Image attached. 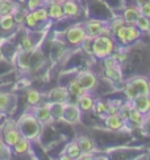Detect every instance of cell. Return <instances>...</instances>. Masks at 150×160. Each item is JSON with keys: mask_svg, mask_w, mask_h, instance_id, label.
<instances>
[{"mask_svg": "<svg viewBox=\"0 0 150 160\" xmlns=\"http://www.w3.org/2000/svg\"><path fill=\"white\" fill-rule=\"evenodd\" d=\"M117 49V42L113 36L100 35L92 38V56L96 60H103L108 56H112Z\"/></svg>", "mask_w": 150, "mask_h": 160, "instance_id": "obj_1", "label": "cell"}, {"mask_svg": "<svg viewBox=\"0 0 150 160\" xmlns=\"http://www.w3.org/2000/svg\"><path fill=\"white\" fill-rule=\"evenodd\" d=\"M141 35H142L141 31L136 25L124 24L113 32V38L116 40L117 45L125 48V47H130V45L137 42L141 38Z\"/></svg>", "mask_w": 150, "mask_h": 160, "instance_id": "obj_2", "label": "cell"}, {"mask_svg": "<svg viewBox=\"0 0 150 160\" xmlns=\"http://www.w3.org/2000/svg\"><path fill=\"white\" fill-rule=\"evenodd\" d=\"M41 123L38 119L34 117V114L29 115H24L19 121V130L22 136H25L29 140L37 139L40 134H41Z\"/></svg>", "mask_w": 150, "mask_h": 160, "instance_id": "obj_3", "label": "cell"}, {"mask_svg": "<svg viewBox=\"0 0 150 160\" xmlns=\"http://www.w3.org/2000/svg\"><path fill=\"white\" fill-rule=\"evenodd\" d=\"M103 69H104V76L112 83H124V74L123 66L120 62L115 58L113 56H108L101 60Z\"/></svg>", "mask_w": 150, "mask_h": 160, "instance_id": "obj_4", "label": "cell"}, {"mask_svg": "<svg viewBox=\"0 0 150 160\" xmlns=\"http://www.w3.org/2000/svg\"><path fill=\"white\" fill-rule=\"evenodd\" d=\"M65 38L66 41L73 45V47H80L84 40L88 38V35L86 32V28L83 22H78V24L71 25L65 33Z\"/></svg>", "mask_w": 150, "mask_h": 160, "instance_id": "obj_5", "label": "cell"}, {"mask_svg": "<svg viewBox=\"0 0 150 160\" xmlns=\"http://www.w3.org/2000/svg\"><path fill=\"white\" fill-rule=\"evenodd\" d=\"M82 110L79 108L77 102H66L63 106V114L61 121L68 124H78L82 121Z\"/></svg>", "mask_w": 150, "mask_h": 160, "instance_id": "obj_6", "label": "cell"}, {"mask_svg": "<svg viewBox=\"0 0 150 160\" xmlns=\"http://www.w3.org/2000/svg\"><path fill=\"white\" fill-rule=\"evenodd\" d=\"M77 79L79 81V83L82 85V88L86 90V91H95L97 85H99V81H97V77L96 74L92 72V70H80L78 72L77 74Z\"/></svg>", "mask_w": 150, "mask_h": 160, "instance_id": "obj_7", "label": "cell"}, {"mask_svg": "<svg viewBox=\"0 0 150 160\" xmlns=\"http://www.w3.org/2000/svg\"><path fill=\"white\" fill-rule=\"evenodd\" d=\"M83 24H84L86 32H87L88 37L95 38L97 36L103 35V31H104V28L107 27L108 22L104 20H100V19H88V20H86Z\"/></svg>", "mask_w": 150, "mask_h": 160, "instance_id": "obj_8", "label": "cell"}, {"mask_svg": "<svg viewBox=\"0 0 150 160\" xmlns=\"http://www.w3.org/2000/svg\"><path fill=\"white\" fill-rule=\"evenodd\" d=\"M103 121H104L105 127L109 131H121V130H124L126 126H128L126 121H124V119L121 118L119 114H111V115H105L104 118H103Z\"/></svg>", "mask_w": 150, "mask_h": 160, "instance_id": "obj_9", "label": "cell"}, {"mask_svg": "<svg viewBox=\"0 0 150 160\" xmlns=\"http://www.w3.org/2000/svg\"><path fill=\"white\" fill-rule=\"evenodd\" d=\"M34 117H36L41 124H48L54 121L53 115H51V110H50V103H44V105H37L34 107Z\"/></svg>", "mask_w": 150, "mask_h": 160, "instance_id": "obj_10", "label": "cell"}, {"mask_svg": "<svg viewBox=\"0 0 150 160\" xmlns=\"http://www.w3.org/2000/svg\"><path fill=\"white\" fill-rule=\"evenodd\" d=\"M48 97L49 102H54V103H66L70 99V94L66 86H57L51 89Z\"/></svg>", "mask_w": 150, "mask_h": 160, "instance_id": "obj_11", "label": "cell"}, {"mask_svg": "<svg viewBox=\"0 0 150 160\" xmlns=\"http://www.w3.org/2000/svg\"><path fill=\"white\" fill-rule=\"evenodd\" d=\"M128 81L133 85V88L136 89L138 95H140V94H145V95L150 94V81L146 77H143V76H134V77L129 78Z\"/></svg>", "mask_w": 150, "mask_h": 160, "instance_id": "obj_12", "label": "cell"}, {"mask_svg": "<svg viewBox=\"0 0 150 160\" xmlns=\"http://www.w3.org/2000/svg\"><path fill=\"white\" fill-rule=\"evenodd\" d=\"M95 97L92 93H90V91H86L84 94L79 95L77 98V103L79 106V108L82 110V112H90L92 111V108H94V105H95Z\"/></svg>", "mask_w": 150, "mask_h": 160, "instance_id": "obj_13", "label": "cell"}, {"mask_svg": "<svg viewBox=\"0 0 150 160\" xmlns=\"http://www.w3.org/2000/svg\"><path fill=\"white\" fill-rule=\"evenodd\" d=\"M133 107L136 110H138L140 112H142L143 115H149L150 114V94L145 95V94H140L137 95L136 98L132 101Z\"/></svg>", "mask_w": 150, "mask_h": 160, "instance_id": "obj_14", "label": "cell"}, {"mask_svg": "<svg viewBox=\"0 0 150 160\" xmlns=\"http://www.w3.org/2000/svg\"><path fill=\"white\" fill-rule=\"evenodd\" d=\"M46 9H48V15H49V19L51 20H62L65 18V12H63V7H62V3L58 2H50L46 3Z\"/></svg>", "mask_w": 150, "mask_h": 160, "instance_id": "obj_15", "label": "cell"}, {"mask_svg": "<svg viewBox=\"0 0 150 160\" xmlns=\"http://www.w3.org/2000/svg\"><path fill=\"white\" fill-rule=\"evenodd\" d=\"M63 12H65V18H77L80 15L82 7L78 3V0H65L62 3Z\"/></svg>", "mask_w": 150, "mask_h": 160, "instance_id": "obj_16", "label": "cell"}, {"mask_svg": "<svg viewBox=\"0 0 150 160\" xmlns=\"http://www.w3.org/2000/svg\"><path fill=\"white\" fill-rule=\"evenodd\" d=\"M140 7H137V5H129V7H126L123 12V19H124V22L128 25H134L137 19L140 18Z\"/></svg>", "mask_w": 150, "mask_h": 160, "instance_id": "obj_17", "label": "cell"}, {"mask_svg": "<svg viewBox=\"0 0 150 160\" xmlns=\"http://www.w3.org/2000/svg\"><path fill=\"white\" fill-rule=\"evenodd\" d=\"M21 136H22V135H21V132H20V130H17L16 127H9V128H5V130H4L3 139H4L5 146L13 147L16 143L20 140Z\"/></svg>", "mask_w": 150, "mask_h": 160, "instance_id": "obj_18", "label": "cell"}, {"mask_svg": "<svg viewBox=\"0 0 150 160\" xmlns=\"http://www.w3.org/2000/svg\"><path fill=\"white\" fill-rule=\"evenodd\" d=\"M80 153H82V150L78 144L77 140H73L70 143H67L66 147H65V152L63 155L65 156H61L62 159H67V160H75V159H79Z\"/></svg>", "mask_w": 150, "mask_h": 160, "instance_id": "obj_19", "label": "cell"}, {"mask_svg": "<svg viewBox=\"0 0 150 160\" xmlns=\"http://www.w3.org/2000/svg\"><path fill=\"white\" fill-rule=\"evenodd\" d=\"M75 140L78 142V144L80 147V150H82V152H92V153H95L97 151L96 143L87 135H80Z\"/></svg>", "mask_w": 150, "mask_h": 160, "instance_id": "obj_20", "label": "cell"}, {"mask_svg": "<svg viewBox=\"0 0 150 160\" xmlns=\"http://www.w3.org/2000/svg\"><path fill=\"white\" fill-rule=\"evenodd\" d=\"M146 118H148L146 115H143L142 112H140L133 107L132 108V111H130V114H129L128 119H126V123L133 126V127H142V124L145 123Z\"/></svg>", "mask_w": 150, "mask_h": 160, "instance_id": "obj_21", "label": "cell"}, {"mask_svg": "<svg viewBox=\"0 0 150 160\" xmlns=\"http://www.w3.org/2000/svg\"><path fill=\"white\" fill-rule=\"evenodd\" d=\"M66 88H67V90H68V94H70V97H74L75 99H77L79 95H82V94L86 93V90L82 88V85L79 83V81L77 79V77H75L74 79H71Z\"/></svg>", "mask_w": 150, "mask_h": 160, "instance_id": "obj_22", "label": "cell"}, {"mask_svg": "<svg viewBox=\"0 0 150 160\" xmlns=\"http://www.w3.org/2000/svg\"><path fill=\"white\" fill-rule=\"evenodd\" d=\"M107 108H108V101L105 99H95V105H94V108H92V111L95 112L96 117L99 118H104L107 115Z\"/></svg>", "mask_w": 150, "mask_h": 160, "instance_id": "obj_23", "label": "cell"}, {"mask_svg": "<svg viewBox=\"0 0 150 160\" xmlns=\"http://www.w3.org/2000/svg\"><path fill=\"white\" fill-rule=\"evenodd\" d=\"M123 93H124V95H125V101H130V102L138 95V93L136 91V89L133 88V85H132L129 81H124Z\"/></svg>", "mask_w": 150, "mask_h": 160, "instance_id": "obj_24", "label": "cell"}, {"mask_svg": "<svg viewBox=\"0 0 150 160\" xmlns=\"http://www.w3.org/2000/svg\"><path fill=\"white\" fill-rule=\"evenodd\" d=\"M15 147V151L16 153H25L29 151V147H30V140L25 138V136H21L20 140L16 143V144L13 146Z\"/></svg>", "mask_w": 150, "mask_h": 160, "instance_id": "obj_25", "label": "cell"}, {"mask_svg": "<svg viewBox=\"0 0 150 160\" xmlns=\"http://www.w3.org/2000/svg\"><path fill=\"white\" fill-rule=\"evenodd\" d=\"M134 25L141 31L142 35L143 33H149L150 32V19L146 18V16H143V15H140V18L137 19Z\"/></svg>", "mask_w": 150, "mask_h": 160, "instance_id": "obj_26", "label": "cell"}, {"mask_svg": "<svg viewBox=\"0 0 150 160\" xmlns=\"http://www.w3.org/2000/svg\"><path fill=\"white\" fill-rule=\"evenodd\" d=\"M26 101H28V103L32 105V106L40 105L41 103V93L36 89H30L26 93Z\"/></svg>", "mask_w": 150, "mask_h": 160, "instance_id": "obj_27", "label": "cell"}, {"mask_svg": "<svg viewBox=\"0 0 150 160\" xmlns=\"http://www.w3.org/2000/svg\"><path fill=\"white\" fill-rule=\"evenodd\" d=\"M13 25H15V18L12 13L2 15V18H0V27H2L4 31L12 29Z\"/></svg>", "mask_w": 150, "mask_h": 160, "instance_id": "obj_28", "label": "cell"}, {"mask_svg": "<svg viewBox=\"0 0 150 160\" xmlns=\"http://www.w3.org/2000/svg\"><path fill=\"white\" fill-rule=\"evenodd\" d=\"M132 108H133V103H132L130 101H124L123 103H121L117 114L124 119V121H126L128 117H129V114H130V111H132Z\"/></svg>", "mask_w": 150, "mask_h": 160, "instance_id": "obj_29", "label": "cell"}, {"mask_svg": "<svg viewBox=\"0 0 150 160\" xmlns=\"http://www.w3.org/2000/svg\"><path fill=\"white\" fill-rule=\"evenodd\" d=\"M49 103H50L51 115H53L54 121H61V119H62V114H63V106H65V103H54V102H49Z\"/></svg>", "mask_w": 150, "mask_h": 160, "instance_id": "obj_30", "label": "cell"}, {"mask_svg": "<svg viewBox=\"0 0 150 160\" xmlns=\"http://www.w3.org/2000/svg\"><path fill=\"white\" fill-rule=\"evenodd\" d=\"M34 18L38 20V22H45L49 20V15H48V9H46V5H41L40 8H37L36 11H33Z\"/></svg>", "mask_w": 150, "mask_h": 160, "instance_id": "obj_31", "label": "cell"}, {"mask_svg": "<svg viewBox=\"0 0 150 160\" xmlns=\"http://www.w3.org/2000/svg\"><path fill=\"white\" fill-rule=\"evenodd\" d=\"M15 9V4L11 0H0V16L11 13Z\"/></svg>", "mask_w": 150, "mask_h": 160, "instance_id": "obj_32", "label": "cell"}, {"mask_svg": "<svg viewBox=\"0 0 150 160\" xmlns=\"http://www.w3.org/2000/svg\"><path fill=\"white\" fill-rule=\"evenodd\" d=\"M124 101L121 99H111L108 101V108H107V115H111V114H117L119 108L121 106Z\"/></svg>", "mask_w": 150, "mask_h": 160, "instance_id": "obj_33", "label": "cell"}, {"mask_svg": "<svg viewBox=\"0 0 150 160\" xmlns=\"http://www.w3.org/2000/svg\"><path fill=\"white\" fill-rule=\"evenodd\" d=\"M125 22H124V19H123V16H117V18H113L108 21V27H109V29L112 31V35H113V32L117 29V28H120L121 25H124Z\"/></svg>", "mask_w": 150, "mask_h": 160, "instance_id": "obj_34", "label": "cell"}, {"mask_svg": "<svg viewBox=\"0 0 150 160\" xmlns=\"http://www.w3.org/2000/svg\"><path fill=\"white\" fill-rule=\"evenodd\" d=\"M25 22H26V25L29 27V28H37V25L40 24L38 22V20L34 18V15H33V12H26V15H25Z\"/></svg>", "mask_w": 150, "mask_h": 160, "instance_id": "obj_35", "label": "cell"}, {"mask_svg": "<svg viewBox=\"0 0 150 160\" xmlns=\"http://www.w3.org/2000/svg\"><path fill=\"white\" fill-rule=\"evenodd\" d=\"M112 56H113L115 58H116V60L120 62L121 65H123L124 62L126 61V58H128V56H126V53H124L123 50H121V49H119V48H117L116 50H115V53H113Z\"/></svg>", "mask_w": 150, "mask_h": 160, "instance_id": "obj_36", "label": "cell"}, {"mask_svg": "<svg viewBox=\"0 0 150 160\" xmlns=\"http://www.w3.org/2000/svg\"><path fill=\"white\" fill-rule=\"evenodd\" d=\"M26 5H28V9L30 12H33V11H36L37 8H40L41 5H45V4H42L40 0H26Z\"/></svg>", "mask_w": 150, "mask_h": 160, "instance_id": "obj_37", "label": "cell"}, {"mask_svg": "<svg viewBox=\"0 0 150 160\" xmlns=\"http://www.w3.org/2000/svg\"><path fill=\"white\" fill-rule=\"evenodd\" d=\"M22 49L26 50V52H30V50L33 49V41L30 40V37L25 36L24 38H22Z\"/></svg>", "mask_w": 150, "mask_h": 160, "instance_id": "obj_38", "label": "cell"}, {"mask_svg": "<svg viewBox=\"0 0 150 160\" xmlns=\"http://www.w3.org/2000/svg\"><path fill=\"white\" fill-rule=\"evenodd\" d=\"M8 102H9V97L7 94L0 93V110H4L8 106Z\"/></svg>", "mask_w": 150, "mask_h": 160, "instance_id": "obj_39", "label": "cell"}, {"mask_svg": "<svg viewBox=\"0 0 150 160\" xmlns=\"http://www.w3.org/2000/svg\"><path fill=\"white\" fill-rule=\"evenodd\" d=\"M140 12H141V15L146 16V18H149V19H150V3L143 4L142 7H140Z\"/></svg>", "mask_w": 150, "mask_h": 160, "instance_id": "obj_40", "label": "cell"}, {"mask_svg": "<svg viewBox=\"0 0 150 160\" xmlns=\"http://www.w3.org/2000/svg\"><path fill=\"white\" fill-rule=\"evenodd\" d=\"M148 3H150V0H134V4L137 7H142L143 4H148Z\"/></svg>", "mask_w": 150, "mask_h": 160, "instance_id": "obj_41", "label": "cell"}, {"mask_svg": "<svg viewBox=\"0 0 150 160\" xmlns=\"http://www.w3.org/2000/svg\"><path fill=\"white\" fill-rule=\"evenodd\" d=\"M4 148H5V143H3V142H0V153H2V152L4 151Z\"/></svg>", "mask_w": 150, "mask_h": 160, "instance_id": "obj_42", "label": "cell"}, {"mask_svg": "<svg viewBox=\"0 0 150 160\" xmlns=\"http://www.w3.org/2000/svg\"><path fill=\"white\" fill-rule=\"evenodd\" d=\"M40 2H41L42 4H46V3H49V2H50V0H40Z\"/></svg>", "mask_w": 150, "mask_h": 160, "instance_id": "obj_43", "label": "cell"}, {"mask_svg": "<svg viewBox=\"0 0 150 160\" xmlns=\"http://www.w3.org/2000/svg\"><path fill=\"white\" fill-rule=\"evenodd\" d=\"M51 2H58V3H63L65 0H51Z\"/></svg>", "mask_w": 150, "mask_h": 160, "instance_id": "obj_44", "label": "cell"}, {"mask_svg": "<svg viewBox=\"0 0 150 160\" xmlns=\"http://www.w3.org/2000/svg\"><path fill=\"white\" fill-rule=\"evenodd\" d=\"M0 58H2V50H0Z\"/></svg>", "mask_w": 150, "mask_h": 160, "instance_id": "obj_45", "label": "cell"}, {"mask_svg": "<svg viewBox=\"0 0 150 160\" xmlns=\"http://www.w3.org/2000/svg\"><path fill=\"white\" fill-rule=\"evenodd\" d=\"M20 2H26V0H20Z\"/></svg>", "mask_w": 150, "mask_h": 160, "instance_id": "obj_46", "label": "cell"}, {"mask_svg": "<svg viewBox=\"0 0 150 160\" xmlns=\"http://www.w3.org/2000/svg\"><path fill=\"white\" fill-rule=\"evenodd\" d=\"M148 117H149V118H150V114H149V115H148Z\"/></svg>", "mask_w": 150, "mask_h": 160, "instance_id": "obj_47", "label": "cell"}, {"mask_svg": "<svg viewBox=\"0 0 150 160\" xmlns=\"http://www.w3.org/2000/svg\"><path fill=\"white\" fill-rule=\"evenodd\" d=\"M149 35H150V32H149Z\"/></svg>", "mask_w": 150, "mask_h": 160, "instance_id": "obj_48", "label": "cell"}, {"mask_svg": "<svg viewBox=\"0 0 150 160\" xmlns=\"http://www.w3.org/2000/svg\"><path fill=\"white\" fill-rule=\"evenodd\" d=\"M149 158H150V156H149Z\"/></svg>", "mask_w": 150, "mask_h": 160, "instance_id": "obj_49", "label": "cell"}]
</instances>
